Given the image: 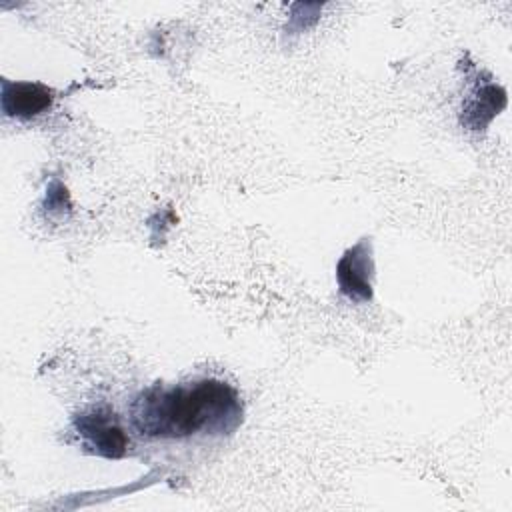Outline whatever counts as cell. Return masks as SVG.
Returning <instances> with one entry per match:
<instances>
[{"instance_id": "cell-1", "label": "cell", "mask_w": 512, "mask_h": 512, "mask_svg": "<svg viewBox=\"0 0 512 512\" xmlns=\"http://www.w3.org/2000/svg\"><path fill=\"white\" fill-rule=\"evenodd\" d=\"M244 408L234 386L218 378L152 384L130 402L132 428L152 440H184L198 434L230 436Z\"/></svg>"}, {"instance_id": "cell-2", "label": "cell", "mask_w": 512, "mask_h": 512, "mask_svg": "<svg viewBox=\"0 0 512 512\" xmlns=\"http://www.w3.org/2000/svg\"><path fill=\"white\" fill-rule=\"evenodd\" d=\"M468 90L460 106V126L468 132L480 134L492 124V120L506 108L508 94L486 70H478L468 64Z\"/></svg>"}, {"instance_id": "cell-3", "label": "cell", "mask_w": 512, "mask_h": 512, "mask_svg": "<svg viewBox=\"0 0 512 512\" xmlns=\"http://www.w3.org/2000/svg\"><path fill=\"white\" fill-rule=\"evenodd\" d=\"M74 430L84 446L102 458L118 460L128 450V436L114 410L108 406H94L74 416Z\"/></svg>"}, {"instance_id": "cell-4", "label": "cell", "mask_w": 512, "mask_h": 512, "mask_svg": "<svg viewBox=\"0 0 512 512\" xmlns=\"http://www.w3.org/2000/svg\"><path fill=\"white\" fill-rule=\"evenodd\" d=\"M374 246L370 236H362L348 246L336 262L338 292L350 302L364 304L374 298Z\"/></svg>"}, {"instance_id": "cell-5", "label": "cell", "mask_w": 512, "mask_h": 512, "mask_svg": "<svg viewBox=\"0 0 512 512\" xmlns=\"http://www.w3.org/2000/svg\"><path fill=\"white\" fill-rule=\"evenodd\" d=\"M0 106L6 118L32 120L52 108L56 92L42 82H14L2 78Z\"/></svg>"}, {"instance_id": "cell-6", "label": "cell", "mask_w": 512, "mask_h": 512, "mask_svg": "<svg viewBox=\"0 0 512 512\" xmlns=\"http://www.w3.org/2000/svg\"><path fill=\"white\" fill-rule=\"evenodd\" d=\"M322 14V4L316 2H296L290 6L288 12V20L284 26V34L286 36H300L302 32L314 28L320 20Z\"/></svg>"}, {"instance_id": "cell-7", "label": "cell", "mask_w": 512, "mask_h": 512, "mask_svg": "<svg viewBox=\"0 0 512 512\" xmlns=\"http://www.w3.org/2000/svg\"><path fill=\"white\" fill-rule=\"evenodd\" d=\"M42 208H44L48 214H58V216L70 214V210H72V200H70L68 188H66L58 178H54V180L48 184L46 194H44Z\"/></svg>"}]
</instances>
